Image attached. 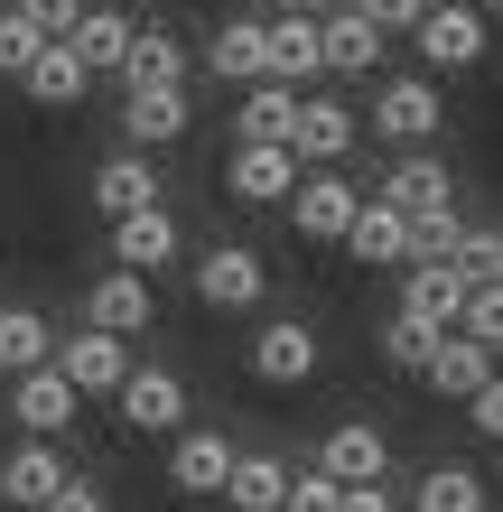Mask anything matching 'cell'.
Wrapping results in <instances>:
<instances>
[{"mask_svg": "<svg viewBox=\"0 0 503 512\" xmlns=\"http://www.w3.org/2000/svg\"><path fill=\"white\" fill-rule=\"evenodd\" d=\"M280 494H289V457H271V447H233L224 503L233 512H280Z\"/></svg>", "mask_w": 503, "mask_h": 512, "instance_id": "7402d4cb", "label": "cell"}, {"mask_svg": "<svg viewBox=\"0 0 503 512\" xmlns=\"http://www.w3.org/2000/svg\"><path fill=\"white\" fill-rule=\"evenodd\" d=\"M150 317H159V289L131 280V270H103V280L84 289V326H94V336H122V345H131Z\"/></svg>", "mask_w": 503, "mask_h": 512, "instance_id": "9c48e42d", "label": "cell"}, {"mask_svg": "<svg viewBox=\"0 0 503 512\" xmlns=\"http://www.w3.org/2000/svg\"><path fill=\"white\" fill-rule=\"evenodd\" d=\"M373 131L382 140H401V149H429L438 131H448V103H438V84L429 75H392L373 94Z\"/></svg>", "mask_w": 503, "mask_h": 512, "instance_id": "7a4b0ae2", "label": "cell"}, {"mask_svg": "<svg viewBox=\"0 0 503 512\" xmlns=\"http://www.w3.org/2000/svg\"><path fill=\"white\" fill-rule=\"evenodd\" d=\"M401 224H410L401 270H410V261H448V270H457V233H466V224H457V205H438V215H401Z\"/></svg>", "mask_w": 503, "mask_h": 512, "instance_id": "1f68e13d", "label": "cell"}, {"mask_svg": "<svg viewBox=\"0 0 503 512\" xmlns=\"http://www.w3.org/2000/svg\"><path fill=\"white\" fill-rule=\"evenodd\" d=\"M457 410H466V429H476V438H494V429H503V382H485V391H466Z\"/></svg>", "mask_w": 503, "mask_h": 512, "instance_id": "ab89813d", "label": "cell"}, {"mask_svg": "<svg viewBox=\"0 0 503 512\" xmlns=\"http://www.w3.org/2000/svg\"><path fill=\"white\" fill-rule=\"evenodd\" d=\"M345 252H354V261H382V270H401V252H410V224H401L382 196H364V205H354V224H345Z\"/></svg>", "mask_w": 503, "mask_h": 512, "instance_id": "4316f807", "label": "cell"}, {"mask_svg": "<svg viewBox=\"0 0 503 512\" xmlns=\"http://www.w3.org/2000/svg\"><path fill=\"white\" fill-rule=\"evenodd\" d=\"M364 140L354 103H327V94H299V122H289V159L299 168H345V149Z\"/></svg>", "mask_w": 503, "mask_h": 512, "instance_id": "8992f818", "label": "cell"}, {"mask_svg": "<svg viewBox=\"0 0 503 512\" xmlns=\"http://www.w3.org/2000/svg\"><path fill=\"white\" fill-rule=\"evenodd\" d=\"M308 475H327V485H382V475H392V438H382L373 419H336V429L317 438Z\"/></svg>", "mask_w": 503, "mask_h": 512, "instance_id": "277c9868", "label": "cell"}, {"mask_svg": "<svg viewBox=\"0 0 503 512\" xmlns=\"http://www.w3.org/2000/svg\"><path fill=\"white\" fill-rule=\"evenodd\" d=\"M336 0H271V19H327Z\"/></svg>", "mask_w": 503, "mask_h": 512, "instance_id": "b9f144b4", "label": "cell"}, {"mask_svg": "<svg viewBox=\"0 0 503 512\" xmlns=\"http://www.w3.org/2000/svg\"><path fill=\"white\" fill-rule=\"evenodd\" d=\"M457 280H466V289H494V280H503V233H494V224H466V233H457Z\"/></svg>", "mask_w": 503, "mask_h": 512, "instance_id": "d6a6232c", "label": "cell"}, {"mask_svg": "<svg viewBox=\"0 0 503 512\" xmlns=\"http://www.w3.org/2000/svg\"><path fill=\"white\" fill-rule=\"evenodd\" d=\"M47 38H38V28H28L19 10H0V75H28V56H38Z\"/></svg>", "mask_w": 503, "mask_h": 512, "instance_id": "d590c367", "label": "cell"}, {"mask_svg": "<svg viewBox=\"0 0 503 512\" xmlns=\"http://www.w3.org/2000/svg\"><path fill=\"white\" fill-rule=\"evenodd\" d=\"M122 131H131V149H140V159H150V149H168L177 131H187V94H131Z\"/></svg>", "mask_w": 503, "mask_h": 512, "instance_id": "4dcf8cb0", "label": "cell"}, {"mask_svg": "<svg viewBox=\"0 0 503 512\" xmlns=\"http://www.w3.org/2000/svg\"><path fill=\"white\" fill-rule=\"evenodd\" d=\"M205 75L233 84V94H243V84H261V19H224L215 38H205Z\"/></svg>", "mask_w": 503, "mask_h": 512, "instance_id": "484cf974", "label": "cell"}, {"mask_svg": "<svg viewBox=\"0 0 503 512\" xmlns=\"http://www.w3.org/2000/svg\"><path fill=\"white\" fill-rule=\"evenodd\" d=\"M485 38H494V19H476V10H420V28H410V47L429 56V75L485 66Z\"/></svg>", "mask_w": 503, "mask_h": 512, "instance_id": "52a82bcc", "label": "cell"}, {"mask_svg": "<svg viewBox=\"0 0 503 512\" xmlns=\"http://www.w3.org/2000/svg\"><path fill=\"white\" fill-rule=\"evenodd\" d=\"M10 10H19L28 28H38V38H66V28L84 19V0H10Z\"/></svg>", "mask_w": 503, "mask_h": 512, "instance_id": "8d00e7d4", "label": "cell"}, {"mask_svg": "<svg viewBox=\"0 0 503 512\" xmlns=\"http://www.w3.org/2000/svg\"><path fill=\"white\" fill-rule=\"evenodd\" d=\"M457 308H466V280H457L448 261H410V270H401V317H420L429 336H448Z\"/></svg>", "mask_w": 503, "mask_h": 512, "instance_id": "5bb4252c", "label": "cell"}, {"mask_svg": "<svg viewBox=\"0 0 503 512\" xmlns=\"http://www.w3.org/2000/svg\"><path fill=\"white\" fill-rule=\"evenodd\" d=\"M410 512H485V475L476 466H429L410 485Z\"/></svg>", "mask_w": 503, "mask_h": 512, "instance_id": "f546056e", "label": "cell"}, {"mask_svg": "<svg viewBox=\"0 0 503 512\" xmlns=\"http://www.w3.org/2000/svg\"><path fill=\"white\" fill-rule=\"evenodd\" d=\"M243 149H289V122H299V94L289 84H243Z\"/></svg>", "mask_w": 503, "mask_h": 512, "instance_id": "83f0119b", "label": "cell"}, {"mask_svg": "<svg viewBox=\"0 0 503 512\" xmlns=\"http://www.w3.org/2000/svg\"><path fill=\"white\" fill-rule=\"evenodd\" d=\"M354 205H364V187H354L345 168H299V187H289V224H299L308 243H345Z\"/></svg>", "mask_w": 503, "mask_h": 512, "instance_id": "3957f363", "label": "cell"}, {"mask_svg": "<svg viewBox=\"0 0 503 512\" xmlns=\"http://www.w3.org/2000/svg\"><path fill=\"white\" fill-rule=\"evenodd\" d=\"M112 261H122L131 280H159V261H177V215H168V205L122 215V224H112Z\"/></svg>", "mask_w": 503, "mask_h": 512, "instance_id": "4fadbf2b", "label": "cell"}, {"mask_svg": "<svg viewBox=\"0 0 503 512\" xmlns=\"http://www.w3.org/2000/svg\"><path fill=\"white\" fill-rule=\"evenodd\" d=\"M336 512H401V494H392V485H345Z\"/></svg>", "mask_w": 503, "mask_h": 512, "instance_id": "60d3db41", "label": "cell"}, {"mask_svg": "<svg viewBox=\"0 0 503 512\" xmlns=\"http://www.w3.org/2000/svg\"><path fill=\"white\" fill-rule=\"evenodd\" d=\"M94 205H103L112 224H122V215H140V205H159V168L140 159V149H112V159L94 168Z\"/></svg>", "mask_w": 503, "mask_h": 512, "instance_id": "ffe728a7", "label": "cell"}, {"mask_svg": "<svg viewBox=\"0 0 503 512\" xmlns=\"http://www.w3.org/2000/svg\"><path fill=\"white\" fill-rule=\"evenodd\" d=\"M224 187L243 196V205H280L289 187H299V159H289V149H233Z\"/></svg>", "mask_w": 503, "mask_h": 512, "instance_id": "cb8c5ba5", "label": "cell"}, {"mask_svg": "<svg viewBox=\"0 0 503 512\" xmlns=\"http://www.w3.org/2000/svg\"><path fill=\"white\" fill-rule=\"evenodd\" d=\"M317 354H327V345H317V326H308V317H271V326L252 336V373L289 391V382H308V373H317Z\"/></svg>", "mask_w": 503, "mask_h": 512, "instance_id": "30bf717a", "label": "cell"}, {"mask_svg": "<svg viewBox=\"0 0 503 512\" xmlns=\"http://www.w3.org/2000/svg\"><path fill=\"white\" fill-rule=\"evenodd\" d=\"M38 512H112V494L94 485V475H66V485H56V494H47Z\"/></svg>", "mask_w": 503, "mask_h": 512, "instance_id": "74e56055", "label": "cell"}, {"mask_svg": "<svg viewBox=\"0 0 503 512\" xmlns=\"http://www.w3.org/2000/svg\"><path fill=\"white\" fill-rule=\"evenodd\" d=\"M354 19L373 28V38H410V28H420V0H345Z\"/></svg>", "mask_w": 503, "mask_h": 512, "instance_id": "e575fe53", "label": "cell"}, {"mask_svg": "<svg viewBox=\"0 0 503 512\" xmlns=\"http://www.w3.org/2000/svg\"><path fill=\"white\" fill-rule=\"evenodd\" d=\"M56 354V326L38 308H0V373H38Z\"/></svg>", "mask_w": 503, "mask_h": 512, "instance_id": "f1b7e54d", "label": "cell"}, {"mask_svg": "<svg viewBox=\"0 0 503 512\" xmlns=\"http://www.w3.org/2000/svg\"><path fill=\"white\" fill-rule=\"evenodd\" d=\"M122 84H131V94H187V47H177L168 28H131Z\"/></svg>", "mask_w": 503, "mask_h": 512, "instance_id": "e0dca14e", "label": "cell"}, {"mask_svg": "<svg viewBox=\"0 0 503 512\" xmlns=\"http://www.w3.org/2000/svg\"><path fill=\"white\" fill-rule=\"evenodd\" d=\"M373 56H382V38L336 0V10L317 19V75H373Z\"/></svg>", "mask_w": 503, "mask_h": 512, "instance_id": "44dd1931", "label": "cell"}, {"mask_svg": "<svg viewBox=\"0 0 503 512\" xmlns=\"http://www.w3.org/2000/svg\"><path fill=\"white\" fill-rule=\"evenodd\" d=\"M112 401H122V419L140 438H177V429H187V382H177L168 364H131Z\"/></svg>", "mask_w": 503, "mask_h": 512, "instance_id": "5b68a950", "label": "cell"}, {"mask_svg": "<svg viewBox=\"0 0 503 512\" xmlns=\"http://www.w3.org/2000/svg\"><path fill=\"white\" fill-rule=\"evenodd\" d=\"M261 289H271V261H261L252 243H215V252H205L196 261V298H205V308H261Z\"/></svg>", "mask_w": 503, "mask_h": 512, "instance_id": "ba28073f", "label": "cell"}, {"mask_svg": "<svg viewBox=\"0 0 503 512\" xmlns=\"http://www.w3.org/2000/svg\"><path fill=\"white\" fill-rule=\"evenodd\" d=\"M56 382L75 391V401H112V391H122V373H131V345L122 336H94V326H84V336H56Z\"/></svg>", "mask_w": 503, "mask_h": 512, "instance_id": "6da1fadb", "label": "cell"}, {"mask_svg": "<svg viewBox=\"0 0 503 512\" xmlns=\"http://www.w3.org/2000/svg\"><path fill=\"white\" fill-rule=\"evenodd\" d=\"M131 28H140V19H122V10H84V19L66 28V47H75V66H84V75H122Z\"/></svg>", "mask_w": 503, "mask_h": 512, "instance_id": "603a6c76", "label": "cell"}, {"mask_svg": "<svg viewBox=\"0 0 503 512\" xmlns=\"http://www.w3.org/2000/svg\"><path fill=\"white\" fill-rule=\"evenodd\" d=\"M336 494H345V485H327V475H289L280 512H336Z\"/></svg>", "mask_w": 503, "mask_h": 512, "instance_id": "f35d334b", "label": "cell"}, {"mask_svg": "<svg viewBox=\"0 0 503 512\" xmlns=\"http://www.w3.org/2000/svg\"><path fill=\"white\" fill-rule=\"evenodd\" d=\"M224 475H233L224 429H177V447H168V485L177 494H224Z\"/></svg>", "mask_w": 503, "mask_h": 512, "instance_id": "9a60e30c", "label": "cell"}, {"mask_svg": "<svg viewBox=\"0 0 503 512\" xmlns=\"http://www.w3.org/2000/svg\"><path fill=\"white\" fill-rule=\"evenodd\" d=\"M420 382L457 410L466 391H485V382H494V354H485V345H466V336H438V345H429V364H420Z\"/></svg>", "mask_w": 503, "mask_h": 512, "instance_id": "d6986e66", "label": "cell"}, {"mask_svg": "<svg viewBox=\"0 0 503 512\" xmlns=\"http://www.w3.org/2000/svg\"><path fill=\"white\" fill-rule=\"evenodd\" d=\"M10 419H19L28 438H47V447H56V438L75 429V391L56 382V364H38V373H19V391H10Z\"/></svg>", "mask_w": 503, "mask_h": 512, "instance_id": "2e32d148", "label": "cell"}, {"mask_svg": "<svg viewBox=\"0 0 503 512\" xmlns=\"http://www.w3.org/2000/svg\"><path fill=\"white\" fill-rule=\"evenodd\" d=\"M317 75V19H261V84H299Z\"/></svg>", "mask_w": 503, "mask_h": 512, "instance_id": "ac0fdd59", "label": "cell"}, {"mask_svg": "<svg viewBox=\"0 0 503 512\" xmlns=\"http://www.w3.org/2000/svg\"><path fill=\"white\" fill-rule=\"evenodd\" d=\"M19 84H28V103L66 112V103H84V84H94V75L75 66V47H66V38H47L38 56H28V75H19Z\"/></svg>", "mask_w": 503, "mask_h": 512, "instance_id": "d4e9b609", "label": "cell"}, {"mask_svg": "<svg viewBox=\"0 0 503 512\" xmlns=\"http://www.w3.org/2000/svg\"><path fill=\"white\" fill-rule=\"evenodd\" d=\"M66 475H75V466L56 457L47 438H19L10 457H0V503H10V512H38V503H47L56 485H66Z\"/></svg>", "mask_w": 503, "mask_h": 512, "instance_id": "7c38bea8", "label": "cell"}, {"mask_svg": "<svg viewBox=\"0 0 503 512\" xmlns=\"http://www.w3.org/2000/svg\"><path fill=\"white\" fill-rule=\"evenodd\" d=\"M429 345H438L429 326L392 308V326H382V364H392V373H420V364H429Z\"/></svg>", "mask_w": 503, "mask_h": 512, "instance_id": "836d02e7", "label": "cell"}, {"mask_svg": "<svg viewBox=\"0 0 503 512\" xmlns=\"http://www.w3.org/2000/svg\"><path fill=\"white\" fill-rule=\"evenodd\" d=\"M373 196L392 205V215H438V205H457V177H448V159H438V149H410V159L382 177Z\"/></svg>", "mask_w": 503, "mask_h": 512, "instance_id": "8fae6325", "label": "cell"}]
</instances>
